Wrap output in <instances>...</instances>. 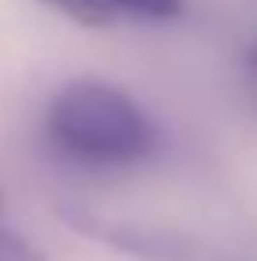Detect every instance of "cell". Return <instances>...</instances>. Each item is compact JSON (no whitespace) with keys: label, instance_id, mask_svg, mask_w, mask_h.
<instances>
[{"label":"cell","instance_id":"1","mask_svg":"<svg viewBox=\"0 0 257 261\" xmlns=\"http://www.w3.org/2000/svg\"><path fill=\"white\" fill-rule=\"evenodd\" d=\"M46 133L83 163H136L155 148V125L136 98L102 80H72L49 102Z\"/></svg>","mask_w":257,"mask_h":261},{"label":"cell","instance_id":"2","mask_svg":"<svg viewBox=\"0 0 257 261\" xmlns=\"http://www.w3.org/2000/svg\"><path fill=\"white\" fill-rule=\"evenodd\" d=\"M72 223L106 242H113V246L132 250L140 257H163V261L189 257V239L174 235V231H148V227H136V223H106L99 216H72Z\"/></svg>","mask_w":257,"mask_h":261},{"label":"cell","instance_id":"3","mask_svg":"<svg viewBox=\"0 0 257 261\" xmlns=\"http://www.w3.org/2000/svg\"><path fill=\"white\" fill-rule=\"evenodd\" d=\"M49 4H57L79 23H110L118 12L144 19H174L182 12V0H49Z\"/></svg>","mask_w":257,"mask_h":261},{"label":"cell","instance_id":"4","mask_svg":"<svg viewBox=\"0 0 257 261\" xmlns=\"http://www.w3.org/2000/svg\"><path fill=\"white\" fill-rule=\"evenodd\" d=\"M0 261H49L34 242H26L19 231L0 223Z\"/></svg>","mask_w":257,"mask_h":261},{"label":"cell","instance_id":"5","mask_svg":"<svg viewBox=\"0 0 257 261\" xmlns=\"http://www.w3.org/2000/svg\"><path fill=\"white\" fill-rule=\"evenodd\" d=\"M250 72H253V80H257V46L250 49Z\"/></svg>","mask_w":257,"mask_h":261},{"label":"cell","instance_id":"6","mask_svg":"<svg viewBox=\"0 0 257 261\" xmlns=\"http://www.w3.org/2000/svg\"><path fill=\"white\" fill-rule=\"evenodd\" d=\"M0 204H4V197H0Z\"/></svg>","mask_w":257,"mask_h":261}]
</instances>
